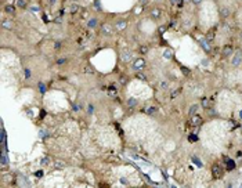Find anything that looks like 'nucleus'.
Returning a JSON list of instances; mask_svg holds the SVG:
<instances>
[{
	"mask_svg": "<svg viewBox=\"0 0 242 188\" xmlns=\"http://www.w3.org/2000/svg\"><path fill=\"white\" fill-rule=\"evenodd\" d=\"M144 66H145V61L143 60V58H137L132 65V68L136 69V71H140V69H143Z\"/></svg>",
	"mask_w": 242,
	"mask_h": 188,
	"instance_id": "f257e3e1",
	"label": "nucleus"
},
{
	"mask_svg": "<svg viewBox=\"0 0 242 188\" xmlns=\"http://www.w3.org/2000/svg\"><path fill=\"white\" fill-rule=\"evenodd\" d=\"M232 53H234V47L231 46V44H227V46L223 48V56H224V57L232 56Z\"/></svg>",
	"mask_w": 242,
	"mask_h": 188,
	"instance_id": "f03ea898",
	"label": "nucleus"
},
{
	"mask_svg": "<svg viewBox=\"0 0 242 188\" xmlns=\"http://www.w3.org/2000/svg\"><path fill=\"white\" fill-rule=\"evenodd\" d=\"M120 58H122L125 62H129V61H132L133 54L130 51H122V53H120Z\"/></svg>",
	"mask_w": 242,
	"mask_h": 188,
	"instance_id": "7ed1b4c3",
	"label": "nucleus"
},
{
	"mask_svg": "<svg viewBox=\"0 0 242 188\" xmlns=\"http://www.w3.org/2000/svg\"><path fill=\"white\" fill-rule=\"evenodd\" d=\"M241 62H242V54L241 53H238L237 56L231 60V64H232L234 66H238V65H241Z\"/></svg>",
	"mask_w": 242,
	"mask_h": 188,
	"instance_id": "20e7f679",
	"label": "nucleus"
},
{
	"mask_svg": "<svg viewBox=\"0 0 242 188\" xmlns=\"http://www.w3.org/2000/svg\"><path fill=\"white\" fill-rule=\"evenodd\" d=\"M221 167L219 166V165H213L212 166V173H213V176L214 177H220V174H221Z\"/></svg>",
	"mask_w": 242,
	"mask_h": 188,
	"instance_id": "39448f33",
	"label": "nucleus"
},
{
	"mask_svg": "<svg viewBox=\"0 0 242 188\" xmlns=\"http://www.w3.org/2000/svg\"><path fill=\"white\" fill-rule=\"evenodd\" d=\"M191 123L194 124V126H199V124L202 123V118H201V116H198V115H192Z\"/></svg>",
	"mask_w": 242,
	"mask_h": 188,
	"instance_id": "423d86ee",
	"label": "nucleus"
},
{
	"mask_svg": "<svg viewBox=\"0 0 242 188\" xmlns=\"http://www.w3.org/2000/svg\"><path fill=\"white\" fill-rule=\"evenodd\" d=\"M231 14V11H230V9L228 7H221L220 9V17H223V18H227Z\"/></svg>",
	"mask_w": 242,
	"mask_h": 188,
	"instance_id": "0eeeda50",
	"label": "nucleus"
},
{
	"mask_svg": "<svg viewBox=\"0 0 242 188\" xmlns=\"http://www.w3.org/2000/svg\"><path fill=\"white\" fill-rule=\"evenodd\" d=\"M112 30L114 29H112V26H111L109 24H102V32H104L105 35H111L112 33Z\"/></svg>",
	"mask_w": 242,
	"mask_h": 188,
	"instance_id": "6e6552de",
	"label": "nucleus"
},
{
	"mask_svg": "<svg viewBox=\"0 0 242 188\" xmlns=\"http://www.w3.org/2000/svg\"><path fill=\"white\" fill-rule=\"evenodd\" d=\"M198 109H199V107H198V104H194L191 108H190V111H188V113H190V116L192 115H196V112H198Z\"/></svg>",
	"mask_w": 242,
	"mask_h": 188,
	"instance_id": "1a4fd4ad",
	"label": "nucleus"
},
{
	"mask_svg": "<svg viewBox=\"0 0 242 188\" xmlns=\"http://www.w3.org/2000/svg\"><path fill=\"white\" fill-rule=\"evenodd\" d=\"M26 6H28V0H17V7L26 9Z\"/></svg>",
	"mask_w": 242,
	"mask_h": 188,
	"instance_id": "9d476101",
	"label": "nucleus"
},
{
	"mask_svg": "<svg viewBox=\"0 0 242 188\" xmlns=\"http://www.w3.org/2000/svg\"><path fill=\"white\" fill-rule=\"evenodd\" d=\"M225 163H227V169H228V170H234V169H235V162H234V160L227 159V160H225Z\"/></svg>",
	"mask_w": 242,
	"mask_h": 188,
	"instance_id": "9b49d317",
	"label": "nucleus"
},
{
	"mask_svg": "<svg viewBox=\"0 0 242 188\" xmlns=\"http://www.w3.org/2000/svg\"><path fill=\"white\" fill-rule=\"evenodd\" d=\"M4 11L7 14H14V13H15V7H14V6H11V4H9V6H6V7H4Z\"/></svg>",
	"mask_w": 242,
	"mask_h": 188,
	"instance_id": "f8f14e48",
	"label": "nucleus"
},
{
	"mask_svg": "<svg viewBox=\"0 0 242 188\" xmlns=\"http://www.w3.org/2000/svg\"><path fill=\"white\" fill-rule=\"evenodd\" d=\"M151 15H152V18H159L162 15V13H161V10L159 9H154L152 13H151Z\"/></svg>",
	"mask_w": 242,
	"mask_h": 188,
	"instance_id": "ddd939ff",
	"label": "nucleus"
},
{
	"mask_svg": "<svg viewBox=\"0 0 242 188\" xmlns=\"http://www.w3.org/2000/svg\"><path fill=\"white\" fill-rule=\"evenodd\" d=\"M172 56H173V51H172L170 48H166L165 51H163V57H165V58H167V60H170V58H172Z\"/></svg>",
	"mask_w": 242,
	"mask_h": 188,
	"instance_id": "4468645a",
	"label": "nucleus"
},
{
	"mask_svg": "<svg viewBox=\"0 0 242 188\" xmlns=\"http://www.w3.org/2000/svg\"><path fill=\"white\" fill-rule=\"evenodd\" d=\"M3 28H4V29H11V28H13V21L6 19V21L3 22Z\"/></svg>",
	"mask_w": 242,
	"mask_h": 188,
	"instance_id": "2eb2a0df",
	"label": "nucleus"
},
{
	"mask_svg": "<svg viewBox=\"0 0 242 188\" xmlns=\"http://www.w3.org/2000/svg\"><path fill=\"white\" fill-rule=\"evenodd\" d=\"M54 167H57V169H62V167H65V163L61 162V160H54Z\"/></svg>",
	"mask_w": 242,
	"mask_h": 188,
	"instance_id": "dca6fc26",
	"label": "nucleus"
},
{
	"mask_svg": "<svg viewBox=\"0 0 242 188\" xmlns=\"http://www.w3.org/2000/svg\"><path fill=\"white\" fill-rule=\"evenodd\" d=\"M201 104H202V107L206 108V109H209V105H210V103H209V98H202V101H201Z\"/></svg>",
	"mask_w": 242,
	"mask_h": 188,
	"instance_id": "f3484780",
	"label": "nucleus"
},
{
	"mask_svg": "<svg viewBox=\"0 0 242 188\" xmlns=\"http://www.w3.org/2000/svg\"><path fill=\"white\" fill-rule=\"evenodd\" d=\"M125 26H126V22L125 21H118L116 22V29H123Z\"/></svg>",
	"mask_w": 242,
	"mask_h": 188,
	"instance_id": "a211bd4d",
	"label": "nucleus"
},
{
	"mask_svg": "<svg viewBox=\"0 0 242 188\" xmlns=\"http://www.w3.org/2000/svg\"><path fill=\"white\" fill-rule=\"evenodd\" d=\"M87 25H89L90 28H96V26H97V19H94V18H91V19L89 21V24H87Z\"/></svg>",
	"mask_w": 242,
	"mask_h": 188,
	"instance_id": "6ab92c4d",
	"label": "nucleus"
},
{
	"mask_svg": "<svg viewBox=\"0 0 242 188\" xmlns=\"http://www.w3.org/2000/svg\"><path fill=\"white\" fill-rule=\"evenodd\" d=\"M140 53L141 54H147V53H148V47L145 46V44H143V46L140 47Z\"/></svg>",
	"mask_w": 242,
	"mask_h": 188,
	"instance_id": "aec40b11",
	"label": "nucleus"
},
{
	"mask_svg": "<svg viewBox=\"0 0 242 188\" xmlns=\"http://www.w3.org/2000/svg\"><path fill=\"white\" fill-rule=\"evenodd\" d=\"M127 104H129V107H136V105H137V100L130 98V100L127 101Z\"/></svg>",
	"mask_w": 242,
	"mask_h": 188,
	"instance_id": "412c9836",
	"label": "nucleus"
},
{
	"mask_svg": "<svg viewBox=\"0 0 242 188\" xmlns=\"http://www.w3.org/2000/svg\"><path fill=\"white\" fill-rule=\"evenodd\" d=\"M155 111H156L155 107H149L148 109H147V113H148V115H152V113H155Z\"/></svg>",
	"mask_w": 242,
	"mask_h": 188,
	"instance_id": "4be33fe9",
	"label": "nucleus"
},
{
	"mask_svg": "<svg viewBox=\"0 0 242 188\" xmlns=\"http://www.w3.org/2000/svg\"><path fill=\"white\" fill-rule=\"evenodd\" d=\"M48 163H50V159H48V158H43L42 159V165H43V166H47Z\"/></svg>",
	"mask_w": 242,
	"mask_h": 188,
	"instance_id": "5701e85b",
	"label": "nucleus"
},
{
	"mask_svg": "<svg viewBox=\"0 0 242 188\" xmlns=\"http://www.w3.org/2000/svg\"><path fill=\"white\" fill-rule=\"evenodd\" d=\"M161 89H167V82H161Z\"/></svg>",
	"mask_w": 242,
	"mask_h": 188,
	"instance_id": "b1692460",
	"label": "nucleus"
},
{
	"mask_svg": "<svg viewBox=\"0 0 242 188\" xmlns=\"http://www.w3.org/2000/svg\"><path fill=\"white\" fill-rule=\"evenodd\" d=\"M39 87H40V89H39V90H40V93H44V91H46V86H44V85H40Z\"/></svg>",
	"mask_w": 242,
	"mask_h": 188,
	"instance_id": "393cba45",
	"label": "nucleus"
},
{
	"mask_svg": "<svg viewBox=\"0 0 242 188\" xmlns=\"http://www.w3.org/2000/svg\"><path fill=\"white\" fill-rule=\"evenodd\" d=\"M126 82L127 80H126L125 77H120V79H119V83H120V85H126Z\"/></svg>",
	"mask_w": 242,
	"mask_h": 188,
	"instance_id": "a878e982",
	"label": "nucleus"
},
{
	"mask_svg": "<svg viewBox=\"0 0 242 188\" xmlns=\"http://www.w3.org/2000/svg\"><path fill=\"white\" fill-rule=\"evenodd\" d=\"M138 3H140V6H145L147 3H148V0H140Z\"/></svg>",
	"mask_w": 242,
	"mask_h": 188,
	"instance_id": "bb28decb",
	"label": "nucleus"
},
{
	"mask_svg": "<svg viewBox=\"0 0 242 188\" xmlns=\"http://www.w3.org/2000/svg\"><path fill=\"white\" fill-rule=\"evenodd\" d=\"M33 10V13H36V11H39V7L38 6H33V7H30V11Z\"/></svg>",
	"mask_w": 242,
	"mask_h": 188,
	"instance_id": "cd10ccee",
	"label": "nucleus"
},
{
	"mask_svg": "<svg viewBox=\"0 0 242 188\" xmlns=\"http://www.w3.org/2000/svg\"><path fill=\"white\" fill-rule=\"evenodd\" d=\"M137 77H138V79H143V80H145V75H143V73H138V75H137Z\"/></svg>",
	"mask_w": 242,
	"mask_h": 188,
	"instance_id": "c85d7f7f",
	"label": "nucleus"
},
{
	"mask_svg": "<svg viewBox=\"0 0 242 188\" xmlns=\"http://www.w3.org/2000/svg\"><path fill=\"white\" fill-rule=\"evenodd\" d=\"M213 38H214V35H213V33H210V35H208V36H206V39H208V40H213Z\"/></svg>",
	"mask_w": 242,
	"mask_h": 188,
	"instance_id": "c756f323",
	"label": "nucleus"
},
{
	"mask_svg": "<svg viewBox=\"0 0 242 188\" xmlns=\"http://www.w3.org/2000/svg\"><path fill=\"white\" fill-rule=\"evenodd\" d=\"M85 72H89V73H93V69H91V68H89V66H87V68H85Z\"/></svg>",
	"mask_w": 242,
	"mask_h": 188,
	"instance_id": "7c9ffc66",
	"label": "nucleus"
},
{
	"mask_svg": "<svg viewBox=\"0 0 242 188\" xmlns=\"http://www.w3.org/2000/svg\"><path fill=\"white\" fill-rule=\"evenodd\" d=\"M54 47H55V48H59V47H61V43H59V42H55V43H54Z\"/></svg>",
	"mask_w": 242,
	"mask_h": 188,
	"instance_id": "2f4dec72",
	"label": "nucleus"
},
{
	"mask_svg": "<svg viewBox=\"0 0 242 188\" xmlns=\"http://www.w3.org/2000/svg\"><path fill=\"white\" fill-rule=\"evenodd\" d=\"M61 21H62V19H61V18H55V19H54V22H55V24H61Z\"/></svg>",
	"mask_w": 242,
	"mask_h": 188,
	"instance_id": "473e14b6",
	"label": "nucleus"
},
{
	"mask_svg": "<svg viewBox=\"0 0 242 188\" xmlns=\"http://www.w3.org/2000/svg\"><path fill=\"white\" fill-rule=\"evenodd\" d=\"M165 29H166L165 26H161V28H159V32H163V30H165Z\"/></svg>",
	"mask_w": 242,
	"mask_h": 188,
	"instance_id": "72a5a7b5",
	"label": "nucleus"
},
{
	"mask_svg": "<svg viewBox=\"0 0 242 188\" xmlns=\"http://www.w3.org/2000/svg\"><path fill=\"white\" fill-rule=\"evenodd\" d=\"M192 1H194L195 4H198V3H201V1H202V0H192Z\"/></svg>",
	"mask_w": 242,
	"mask_h": 188,
	"instance_id": "f704fd0d",
	"label": "nucleus"
},
{
	"mask_svg": "<svg viewBox=\"0 0 242 188\" xmlns=\"http://www.w3.org/2000/svg\"><path fill=\"white\" fill-rule=\"evenodd\" d=\"M176 1H177V0H172V3H176Z\"/></svg>",
	"mask_w": 242,
	"mask_h": 188,
	"instance_id": "c9c22d12",
	"label": "nucleus"
},
{
	"mask_svg": "<svg viewBox=\"0 0 242 188\" xmlns=\"http://www.w3.org/2000/svg\"><path fill=\"white\" fill-rule=\"evenodd\" d=\"M239 36H241V38H242V32H241V33H239Z\"/></svg>",
	"mask_w": 242,
	"mask_h": 188,
	"instance_id": "e433bc0d",
	"label": "nucleus"
}]
</instances>
